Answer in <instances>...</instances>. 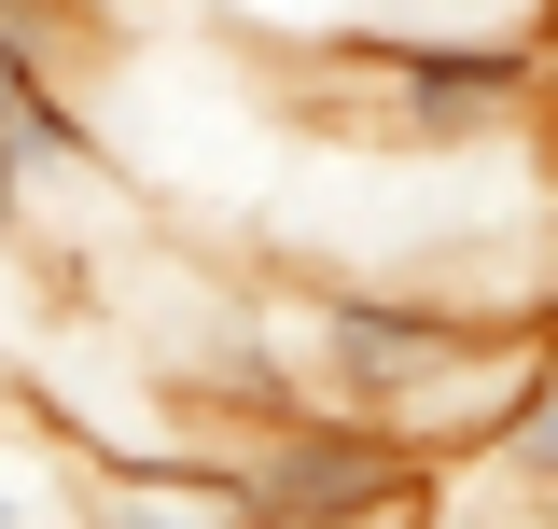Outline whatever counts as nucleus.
<instances>
[{
	"instance_id": "nucleus-1",
	"label": "nucleus",
	"mask_w": 558,
	"mask_h": 529,
	"mask_svg": "<svg viewBox=\"0 0 558 529\" xmlns=\"http://www.w3.org/2000/svg\"><path fill=\"white\" fill-rule=\"evenodd\" d=\"M238 502L252 529H363L418 502V446L377 432V418H322V404H279V432L238 460Z\"/></svg>"
},
{
	"instance_id": "nucleus-2",
	"label": "nucleus",
	"mask_w": 558,
	"mask_h": 529,
	"mask_svg": "<svg viewBox=\"0 0 558 529\" xmlns=\"http://www.w3.org/2000/svg\"><path fill=\"white\" fill-rule=\"evenodd\" d=\"M377 98H391V126L405 139H475L488 112H517L531 98V57L517 42H377Z\"/></svg>"
},
{
	"instance_id": "nucleus-3",
	"label": "nucleus",
	"mask_w": 558,
	"mask_h": 529,
	"mask_svg": "<svg viewBox=\"0 0 558 529\" xmlns=\"http://www.w3.org/2000/svg\"><path fill=\"white\" fill-rule=\"evenodd\" d=\"M84 529H252V502H238V473H98L84 488Z\"/></svg>"
},
{
	"instance_id": "nucleus-4",
	"label": "nucleus",
	"mask_w": 558,
	"mask_h": 529,
	"mask_svg": "<svg viewBox=\"0 0 558 529\" xmlns=\"http://www.w3.org/2000/svg\"><path fill=\"white\" fill-rule=\"evenodd\" d=\"M488 446H502V473H517L531 502H558V362H531V391L502 404V432H488Z\"/></svg>"
},
{
	"instance_id": "nucleus-5",
	"label": "nucleus",
	"mask_w": 558,
	"mask_h": 529,
	"mask_svg": "<svg viewBox=\"0 0 558 529\" xmlns=\"http://www.w3.org/2000/svg\"><path fill=\"white\" fill-rule=\"evenodd\" d=\"M0 529H84V488H57L14 432H0Z\"/></svg>"
},
{
	"instance_id": "nucleus-6",
	"label": "nucleus",
	"mask_w": 558,
	"mask_h": 529,
	"mask_svg": "<svg viewBox=\"0 0 558 529\" xmlns=\"http://www.w3.org/2000/svg\"><path fill=\"white\" fill-rule=\"evenodd\" d=\"M28 223V153H14V126H0V237Z\"/></svg>"
},
{
	"instance_id": "nucleus-7",
	"label": "nucleus",
	"mask_w": 558,
	"mask_h": 529,
	"mask_svg": "<svg viewBox=\"0 0 558 529\" xmlns=\"http://www.w3.org/2000/svg\"><path fill=\"white\" fill-rule=\"evenodd\" d=\"M363 529H405V516H363Z\"/></svg>"
}]
</instances>
